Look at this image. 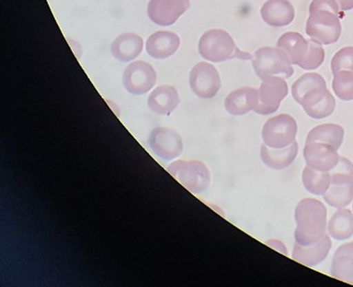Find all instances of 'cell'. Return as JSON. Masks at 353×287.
Here are the masks:
<instances>
[{
    "mask_svg": "<svg viewBox=\"0 0 353 287\" xmlns=\"http://www.w3.org/2000/svg\"><path fill=\"white\" fill-rule=\"evenodd\" d=\"M310 17L305 33L321 45H332L340 39L344 12L336 0H313L310 4Z\"/></svg>",
    "mask_w": 353,
    "mask_h": 287,
    "instance_id": "1",
    "label": "cell"
},
{
    "mask_svg": "<svg viewBox=\"0 0 353 287\" xmlns=\"http://www.w3.org/2000/svg\"><path fill=\"white\" fill-rule=\"evenodd\" d=\"M327 211L315 198H305L297 204L294 218L296 221L295 242L301 245H311L319 241L326 231Z\"/></svg>",
    "mask_w": 353,
    "mask_h": 287,
    "instance_id": "2",
    "label": "cell"
},
{
    "mask_svg": "<svg viewBox=\"0 0 353 287\" xmlns=\"http://www.w3.org/2000/svg\"><path fill=\"white\" fill-rule=\"evenodd\" d=\"M276 47L288 54L291 62L305 70H317L323 63L325 53L321 43L305 39L297 32H286L279 39Z\"/></svg>",
    "mask_w": 353,
    "mask_h": 287,
    "instance_id": "3",
    "label": "cell"
},
{
    "mask_svg": "<svg viewBox=\"0 0 353 287\" xmlns=\"http://www.w3.org/2000/svg\"><path fill=\"white\" fill-rule=\"evenodd\" d=\"M200 55L212 62H223L230 59L251 60L253 56L241 51L231 35L221 29L206 31L198 45Z\"/></svg>",
    "mask_w": 353,
    "mask_h": 287,
    "instance_id": "4",
    "label": "cell"
},
{
    "mask_svg": "<svg viewBox=\"0 0 353 287\" xmlns=\"http://www.w3.org/2000/svg\"><path fill=\"white\" fill-rule=\"evenodd\" d=\"M254 70L261 80L268 76L290 78L293 74L292 62L288 54L281 47H263L252 58Z\"/></svg>",
    "mask_w": 353,
    "mask_h": 287,
    "instance_id": "5",
    "label": "cell"
},
{
    "mask_svg": "<svg viewBox=\"0 0 353 287\" xmlns=\"http://www.w3.org/2000/svg\"><path fill=\"white\" fill-rule=\"evenodd\" d=\"M167 171L192 193H202L210 187V173L202 161H174L168 165Z\"/></svg>",
    "mask_w": 353,
    "mask_h": 287,
    "instance_id": "6",
    "label": "cell"
},
{
    "mask_svg": "<svg viewBox=\"0 0 353 287\" xmlns=\"http://www.w3.org/2000/svg\"><path fill=\"white\" fill-rule=\"evenodd\" d=\"M297 124L288 114H281L270 118L264 124L262 138L264 144L272 149H283L295 142Z\"/></svg>",
    "mask_w": 353,
    "mask_h": 287,
    "instance_id": "7",
    "label": "cell"
},
{
    "mask_svg": "<svg viewBox=\"0 0 353 287\" xmlns=\"http://www.w3.org/2000/svg\"><path fill=\"white\" fill-rule=\"evenodd\" d=\"M287 94L288 85L285 78L272 76L263 78L258 89L257 105L254 111L264 116L276 113Z\"/></svg>",
    "mask_w": 353,
    "mask_h": 287,
    "instance_id": "8",
    "label": "cell"
},
{
    "mask_svg": "<svg viewBox=\"0 0 353 287\" xmlns=\"http://www.w3.org/2000/svg\"><path fill=\"white\" fill-rule=\"evenodd\" d=\"M190 86L200 98H212L221 88L220 74L212 64L199 62L190 72Z\"/></svg>",
    "mask_w": 353,
    "mask_h": 287,
    "instance_id": "9",
    "label": "cell"
},
{
    "mask_svg": "<svg viewBox=\"0 0 353 287\" xmlns=\"http://www.w3.org/2000/svg\"><path fill=\"white\" fill-rule=\"evenodd\" d=\"M156 81V70L145 61L133 62L125 68L123 74V86L135 95L148 93L154 86Z\"/></svg>",
    "mask_w": 353,
    "mask_h": 287,
    "instance_id": "10",
    "label": "cell"
},
{
    "mask_svg": "<svg viewBox=\"0 0 353 287\" xmlns=\"http://www.w3.org/2000/svg\"><path fill=\"white\" fill-rule=\"evenodd\" d=\"M148 142L154 154L165 160L176 158L183 151L181 136L170 128H154L150 134Z\"/></svg>",
    "mask_w": 353,
    "mask_h": 287,
    "instance_id": "11",
    "label": "cell"
},
{
    "mask_svg": "<svg viewBox=\"0 0 353 287\" xmlns=\"http://www.w3.org/2000/svg\"><path fill=\"white\" fill-rule=\"evenodd\" d=\"M190 8V0H150L148 14L150 20L161 26L174 24Z\"/></svg>",
    "mask_w": 353,
    "mask_h": 287,
    "instance_id": "12",
    "label": "cell"
},
{
    "mask_svg": "<svg viewBox=\"0 0 353 287\" xmlns=\"http://www.w3.org/2000/svg\"><path fill=\"white\" fill-rule=\"evenodd\" d=\"M303 157L307 167L319 171H330L340 160L334 147L323 142H305Z\"/></svg>",
    "mask_w": 353,
    "mask_h": 287,
    "instance_id": "13",
    "label": "cell"
},
{
    "mask_svg": "<svg viewBox=\"0 0 353 287\" xmlns=\"http://www.w3.org/2000/svg\"><path fill=\"white\" fill-rule=\"evenodd\" d=\"M330 248H332V241L325 233L319 241L311 245H301L295 242L292 258L299 264L312 268L321 264L327 257Z\"/></svg>",
    "mask_w": 353,
    "mask_h": 287,
    "instance_id": "14",
    "label": "cell"
},
{
    "mask_svg": "<svg viewBox=\"0 0 353 287\" xmlns=\"http://www.w3.org/2000/svg\"><path fill=\"white\" fill-rule=\"evenodd\" d=\"M262 20L272 27L291 24L295 18V10L288 0H268L260 10Z\"/></svg>",
    "mask_w": 353,
    "mask_h": 287,
    "instance_id": "15",
    "label": "cell"
},
{
    "mask_svg": "<svg viewBox=\"0 0 353 287\" xmlns=\"http://www.w3.org/2000/svg\"><path fill=\"white\" fill-rule=\"evenodd\" d=\"M179 37L169 31H158L150 35L146 41V52L156 59H166L179 47Z\"/></svg>",
    "mask_w": 353,
    "mask_h": 287,
    "instance_id": "16",
    "label": "cell"
},
{
    "mask_svg": "<svg viewBox=\"0 0 353 287\" xmlns=\"http://www.w3.org/2000/svg\"><path fill=\"white\" fill-rule=\"evenodd\" d=\"M258 89L243 87L232 91L225 99V109L232 116H243L254 111L257 105Z\"/></svg>",
    "mask_w": 353,
    "mask_h": 287,
    "instance_id": "17",
    "label": "cell"
},
{
    "mask_svg": "<svg viewBox=\"0 0 353 287\" xmlns=\"http://www.w3.org/2000/svg\"><path fill=\"white\" fill-rule=\"evenodd\" d=\"M148 107L154 114L168 116L176 109L179 103L176 89L169 85H163L154 89L148 97Z\"/></svg>",
    "mask_w": 353,
    "mask_h": 287,
    "instance_id": "18",
    "label": "cell"
},
{
    "mask_svg": "<svg viewBox=\"0 0 353 287\" xmlns=\"http://www.w3.org/2000/svg\"><path fill=\"white\" fill-rule=\"evenodd\" d=\"M299 154V144L295 140L290 146L283 149H272L262 145L260 150V157L264 164L270 169H287L292 164Z\"/></svg>",
    "mask_w": 353,
    "mask_h": 287,
    "instance_id": "19",
    "label": "cell"
},
{
    "mask_svg": "<svg viewBox=\"0 0 353 287\" xmlns=\"http://www.w3.org/2000/svg\"><path fill=\"white\" fill-rule=\"evenodd\" d=\"M330 275L339 280L353 284V242L341 245L334 252Z\"/></svg>",
    "mask_w": 353,
    "mask_h": 287,
    "instance_id": "20",
    "label": "cell"
},
{
    "mask_svg": "<svg viewBox=\"0 0 353 287\" xmlns=\"http://www.w3.org/2000/svg\"><path fill=\"white\" fill-rule=\"evenodd\" d=\"M143 49V39L135 33H123L111 45V53L115 59L129 62L137 58Z\"/></svg>",
    "mask_w": 353,
    "mask_h": 287,
    "instance_id": "21",
    "label": "cell"
},
{
    "mask_svg": "<svg viewBox=\"0 0 353 287\" xmlns=\"http://www.w3.org/2000/svg\"><path fill=\"white\" fill-rule=\"evenodd\" d=\"M344 136V128L342 126L336 124H322L316 126L307 134L305 142H323L339 150L342 146Z\"/></svg>",
    "mask_w": 353,
    "mask_h": 287,
    "instance_id": "22",
    "label": "cell"
},
{
    "mask_svg": "<svg viewBox=\"0 0 353 287\" xmlns=\"http://www.w3.org/2000/svg\"><path fill=\"white\" fill-rule=\"evenodd\" d=\"M330 237L338 241L349 239L353 235V214L347 209H339L330 218L327 225Z\"/></svg>",
    "mask_w": 353,
    "mask_h": 287,
    "instance_id": "23",
    "label": "cell"
},
{
    "mask_svg": "<svg viewBox=\"0 0 353 287\" xmlns=\"http://www.w3.org/2000/svg\"><path fill=\"white\" fill-rule=\"evenodd\" d=\"M301 180L305 190L314 195H323L332 184L330 171H316L307 165L303 169Z\"/></svg>",
    "mask_w": 353,
    "mask_h": 287,
    "instance_id": "24",
    "label": "cell"
},
{
    "mask_svg": "<svg viewBox=\"0 0 353 287\" xmlns=\"http://www.w3.org/2000/svg\"><path fill=\"white\" fill-rule=\"evenodd\" d=\"M326 204L332 208L344 209L353 200V182L346 184H330L323 194Z\"/></svg>",
    "mask_w": 353,
    "mask_h": 287,
    "instance_id": "25",
    "label": "cell"
},
{
    "mask_svg": "<svg viewBox=\"0 0 353 287\" xmlns=\"http://www.w3.org/2000/svg\"><path fill=\"white\" fill-rule=\"evenodd\" d=\"M332 90L341 100H353V72L340 70L334 74Z\"/></svg>",
    "mask_w": 353,
    "mask_h": 287,
    "instance_id": "26",
    "label": "cell"
},
{
    "mask_svg": "<svg viewBox=\"0 0 353 287\" xmlns=\"http://www.w3.org/2000/svg\"><path fill=\"white\" fill-rule=\"evenodd\" d=\"M326 86L325 80L316 72H307L295 81L292 85V96L299 103L303 94L316 87Z\"/></svg>",
    "mask_w": 353,
    "mask_h": 287,
    "instance_id": "27",
    "label": "cell"
},
{
    "mask_svg": "<svg viewBox=\"0 0 353 287\" xmlns=\"http://www.w3.org/2000/svg\"><path fill=\"white\" fill-rule=\"evenodd\" d=\"M332 184H346L353 182V163L345 157H340L338 164L330 171Z\"/></svg>",
    "mask_w": 353,
    "mask_h": 287,
    "instance_id": "28",
    "label": "cell"
},
{
    "mask_svg": "<svg viewBox=\"0 0 353 287\" xmlns=\"http://www.w3.org/2000/svg\"><path fill=\"white\" fill-rule=\"evenodd\" d=\"M330 65L334 74L340 70H350L353 72V47H343L336 52Z\"/></svg>",
    "mask_w": 353,
    "mask_h": 287,
    "instance_id": "29",
    "label": "cell"
},
{
    "mask_svg": "<svg viewBox=\"0 0 353 287\" xmlns=\"http://www.w3.org/2000/svg\"><path fill=\"white\" fill-rule=\"evenodd\" d=\"M266 245L270 246V247L274 248L276 251L281 252V253L284 254V255H287L288 254V251H287L286 246L282 243V242L279 241V240L272 239L270 240V241L266 242Z\"/></svg>",
    "mask_w": 353,
    "mask_h": 287,
    "instance_id": "30",
    "label": "cell"
},
{
    "mask_svg": "<svg viewBox=\"0 0 353 287\" xmlns=\"http://www.w3.org/2000/svg\"><path fill=\"white\" fill-rule=\"evenodd\" d=\"M340 6L341 10L346 12V10H350L353 8V0H336Z\"/></svg>",
    "mask_w": 353,
    "mask_h": 287,
    "instance_id": "31",
    "label": "cell"
}]
</instances>
